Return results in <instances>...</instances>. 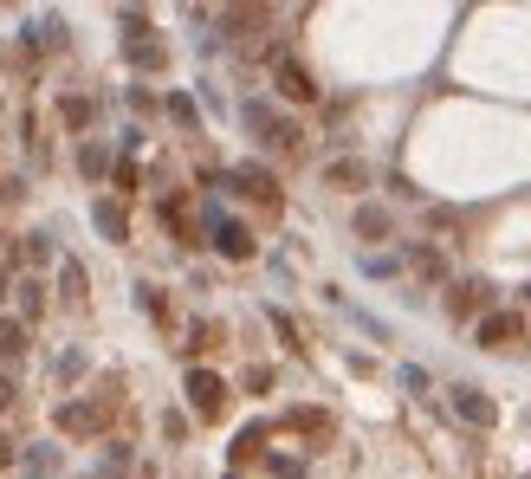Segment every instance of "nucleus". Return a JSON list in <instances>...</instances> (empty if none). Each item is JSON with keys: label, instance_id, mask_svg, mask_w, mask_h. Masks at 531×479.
<instances>
[{"label": "nucleus", "instance_id": "1", "mask_svg": "<svg viewBox=\"0 0 531 479\" xmlns=\"http://www.w3.org/2000/svg\"><path fill=\"white\" fill-rule=\"evenodd\" d=\"M117 415V382H104V395H91V402H59V434H78V441H91V434H104Z\"/></svg>", "mask_w": 531, "mask_h": 479}, {"label": "nucleus", "instance_id": "2", "mask_svg": "<svg viewBox=\"0 0 531 479\" xmlns=\"http://www.w3.org/2000/svg\"><path fill=\"white\" fill-rule=\"evenodd\" d=\"M182 389H188V408H195L201 421H221L227 415V382L214 376V369H188Z\"/></svg>", "mask_w": 531, "mask_h": 479}, {"label": "nucleus", "instance_id": "3", "mask_svg": "<svg viewBox=\"0 0 531 479\" xmlns=\"http://www.w3.org/2000/svg\"><path fill=\"white\" fill-rule=\"evenodd\" d=\"M247 123H253V136H260L266 149H285V156H292V149H298V130H292V123H285V117H272L266 104H247Z\"/></svg>", "mask_w": 531, "mask_h": 479}, {"label": "nucleus", "instance_id": "4", "mask_svg": "<svg viewBox=\"0 0 531 479\" xmlns=\"http://www.w3.org/2000/svg\"><path fill=\"white\" fill-rule=\"evenodd\" d=\"M234 182V195H247V201H260V208H279V182L260 169V162H247V169H234L227 175Z\"/></svg>", "mask_w": 531, "mask_h": 479}, {"label": "nucleus", "instance_id": "5", "mask_svg": "<svg viewBox=\"0 0 531 479\" xmlns=\"http://www.w3.org/2000/svg\"><path fill=\"white\" fill-rule=\"evenodd\" d=\"M519 337H525L519 311H486V318H480V344L486 350H506V344H519Z\"/></svg>", "mask_w": 531, "mask_h": 479}, {"label": "nucleus", "instance_id": "6", "mask_svg": "<svg viewBox=\"0 0 531 479\" xmlns=\"http://www.w3.org/2000/svg\"><path fill=\"white\" fill-rule=\"evenodd\" d=\"M272 78H279V91H285L292 104H311V98H318V85H311V72H305L298 59H285V52L272 59Z\"/></svg>", "mask_w": 531, "mask_h": 479}, {"label": "nucleus", "instance_id": "7", "mask_svg": "<svg viewBox=\"0 0 531 479\" xmlns=\"http://www.w3.org/2000/svg\"><path fill=\"white\" fill-rule=\"evenodd\" d=\"M486 305H493V285L486 279H460L454 292H447V311H454V318H480Z\"/></svg>", "mask_w": 531, "mask_h": 479}, {"label": "nucleus", "instance_id": "8", "mask_svg": "<svg viewBox=\"0 0 531 479\" xmlns=\"http://www.w3.org/2000/svg\"><path fill=\"white\" fill-rule=\"evenodd\" d=\"M124 52H130V65H136V72H162V65H169V46H162L156 33H136V39H124Z\"/></svg>", "mask_w": 531, "mask_h": 479}, {"label": "nucleus", "instance_id": "9", "mask_svg": "<svg viewBox=\"0 0 531 479\" xmlns=\"http://www.w3.org/2000/svg\"><path fill=\"white\" fill-rule=\"evenodd\" d=\"M454 415H460V421H473V428H493V421H499V408L486 402L480 389H454Z\"/></svg>", "mask_w": 531, "mask_h": 479}, {"label": "nucleus", "instance_id": "10", "mask_svg": "<svg viewBox=\"0 0 531 479\" xmlns=\"http://www.w3.org/2000/svg\"><path fill=\"white\" fill-rule=\"evenodd\" d=\"M91 221H98L104 240H130V208H124V201H98V208H91Z\"/></svg>", "mask_w": 531, "mask_h": 479}, {"label": "nucleus", "instance_id": "11", "mask_svg": "<svg viewBox=\"0 0 531 479\" xmlns=\"http://www.w3.org/2000/svg\"><path fill=\"white\" fill-rule=\"evenodd\" d=\"M214 246H221L227 259H253V234L240 221H214Z\"/></svg>", "mask_w": 531, "mask_h": 479}, {"label": "nucleus", "instance_id": "12", "mask_svg": "<svg viewBox=\"0 0 531 479\" xmlns=\"http://www.w3.org/2000/svg\"><path fill=\"white\" fill-rule=\"evenodd\" d=\"M324 182L331 188H344V195H357V188H370V169H363V162H331V169H324Z\"/></svg>", "mask_w": 531, "mask_h": 479}, {"label": "nucleus", "instance_id": "13", "mask_svg": "<svg viewBox=\"0 0 531 479\" xmlns=\"http://www.w3.org/2000/svg\"><path fill=\"white\" fill-rule=\"evenodd\" d=\"M285 428H292V434H311V441H324V434H331V415H324V408H292V415H285Z\"/></svg>", "mask_w": 531, "mask_h": 479}, {"label": "nucleus", "instance_id": "14", "mask_svg": "<svg viewBox=\"0 0 531 479\" xmlns=\"http://www.w3.org/2000/svg\"><path fill=\"white\" fill-rule=\"evenodd\" d=\"M26 344H33V337H26V324L20 318H0V363H20Z\"/></svg>", "mask_w": 531, "mask_h": 479}, {"label": "nucleus", "instance_id": "15", "mask_svg": "<svg viewBox=\"0 0 531 479\" xmlns=\"http://www.w3.org/2000/svg\"><path fill=\"white\" fill-rule=\"evenodd\" d=\"M59 292H65V305H85V266H78V259L59 266Z\"/></svg>", "mask_w": 531, "mask_h": 479}, {"label": "nucleus", "instance_id": "16", "mask_svg": "<svg viewBox=\"0 0 531 479\" xmlns=\"http://www.w3.org/2000/svg\"><path fill=\"white\" fill-rule=\"evenodd\" d=\"M266 454V428H240V441H234V467H247V460H260Z\"/></svg>", "mask_w": 531, "mask_h": 479}, {"label": "nucleus", "instance_id": "17", "mask_svg": "<svg viewBox=\"0 0 531 479\" xmlns=\"http://www.w3.org/2000/svg\"><path fill=\"white\" fill-rule=\"evenodd\" d=\"M39 311H46V292H39V279H20V324H33Z\"/></svg>", "mask_w": 531, "mask_h": 479}, {"label": "nucleus", "instance_id": "18", "mask_svg": "<svg viewBox=\"0 0 531 479\" xmlns=\"http://www.w3.org/2000/svg\"><path fill=\"white\" fill-rule=\"evenodd\" d=\"M357 234H363V240H383V234H389V214H383V208H363V214H357Z\"/></svg>", "mask_w": 531, "mask_h": 479}, {"label": "nucleus", "instance_id": "19", "mask_svg": "<svg viewBox=\"0 0 531 479\" xmlns=\"http://www.w3.org/2000/svg\"><path fill=\"white\" fill-rule=\"evenodd\" d=\"M91 117H98V104H91V98H65V123H72V130H85Z\"/></svg>", "mask_w": 531, "mask_h": 479}, {"label": "nucleus", "instance_id": "20", "mask_svg": "<svg viewBox=\"0 0 531 479\" xmlns=\"http://www.w3.org/2000/svg\"><path fill=\"white\" fill-rule=\"evenodd\" d=\"M214 344H221V324H195V331H188V350H195V357L214 350Z\"/></svg>", "mask_w": 531, "mask_h": 479}, {"label": "nucleus", "instance_id": "21", "mask_svg": "<svg viewBox=\"0 0 531 479\" xmlns=\"http://www.w3.org/2000/svg\"><path fill=\"white\" fill-rule=\"evenodd\" d=\"M78 169H85V175H104V169H111V156H104L98 143H85V149H78Z\"/></svg>", "mask_w": 531, "mask_h": 479}, {"label": "nucleus", "instance_id": "22", "mask_svg": "<svg viewBox=\"0 0 531 479\" xmlns=\"http://www.w3.org/2000/svg\"><path fill=\"white\" fill-rule=\"evenodd\" d=\"M272 331H279V337H285V344H292V350H305V337H298V324L285 318V311H272Z\"/></svg>", "mask_w": 531, "mask_h": 479}, {"label": "nucleus", "instance_id": "23", "mask_svg": "<svg viewBox=\"0 0 531 479\" xmlns=\"http://www.w3.org/2000/svg\"><path fill=\"white\" fill-rule=\"evenodd\" d=\"M20 259H26V266H39V259H52V240H39V234H33V240L20 246Z\"/></svg>", "mask_w": 531, "mask_h": 479}, {"label": "nucleus", "instance_id": "24", "mask_svg": "<svg viewBox=\"0 0 531 479\" xmlns=\"http://www.w3.org/2000/svg\"><path fill=\"white\" fill-rule=\"evenodd\" d=\"M52 467H59V460H52V447H39V454H33V460H26V473H33V479H46Z\"/></svg>", "mask_w": 531, "mask_h": 479}, {"label": "nucleus", "instance_id": "25", "mask_svg": "<svg viewBox=\"0 0 531 479\" xmlns=\"http://www.w3.org/2000/svg\"><path fill=\"white\" fill-rule=\"evenodd\" d=\"M415 272H421V279H441V259H434L428 246H421V253H415Z\"/></svg>", "mask_w": 531, "mask_h": 479}, {"label": "nucleus", "instance_id": "26", "mask_svg": "<svg viewBox=\"0 0 531 479\" xmlns=\"http://www.w3.org/2000/svg\"><path fill=\"white\" fill-rule=\"evenodd\" d=\"M117 195H136V162H117Z\"/></svg>", "mask_w": 531, "mask_h": 479}, {"label": "nucleus", "instance_id": "27", "mask_svg": "<svg viewBox=\"0 0 531 479\" xmlns=\"http://www.w3.org/2000/svg\"><path fill=\"white\" fill-rule=\"evenodd\" d=\"M13 408V376H0V415Z\"/></svg>", "mask_w": 531, "mask_h": 479}, {"label": "nucleus", "instance_id": "28", "mask_svg": "<svg viewBox=\"0 0 531 479\" xmlns=\"http://www.w3.org/2000/svg\"><path fill=\"white\" fill-rule=\"evenodd\" d=\"M13 467V441H7V434H0V473H7Z\"/></svg>", "mask_w": 531, "mask_h": 479}, {"label": "nucleus", "instance_id": "29", "mask_svg": "<svg viewBox=\"0 0 531 479\" xmlns=\"http://www.w3.org/2000/svg\"><path fill=\"white\" fill-rule=\"evenodd\" d=\"M0 292H7V279H0Z\"/></svg>", "mask_w": 531, "mask_h": 479}, {"label": "nucleus", "instance_id": "30", "mask_svg": "<svg viewBox=\"0 0 531 479\" xmlns=\"http://www.w3.org/2000/svg\"><path fill=\"white\" fill-rule=\"evenodd\" d=\"M227 479H240V473H227Z\"/></svg>", "mask_w": 531, "mask_h": 479}, {"label": "nucleus", "instance_id": "31", "mask_svg": "<svg viewBox=\"0 0 531 479\" xmlns=\"http://www.w3.org/2000/svg\"><path fill=\"white\" fill-rule=\"evenodd\" d=\"M525 292H531V285H525Z\"/></svg>", "mask_w": 531, "mask_h": 479}]
</instances>
